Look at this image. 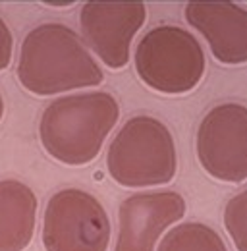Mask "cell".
<instances>
[{"label":"cell","mask_w":247,"mask_h":251,"mask_svg":"<svg viewBox=\"0 0 247 251\" xmlns=\"http://www.w3.org/2000/svg\"><path fill=\"white\" fill-rule=\"evenodd\" d=\"M102 77V70L79 35L68 25L43 24L31 29L22 43L18 79L31 93L47 97L93 87Z\"/></svg>","instance_id":"1"},{"label":"cell","mask_w":247,"mask_h":251,"mask_svg":"<svg viewBox=\"0 0 247 251\" xmlns=\"http://www.w3.org/2000/svg\"><path fill=\"white\" fill-rule=\"evenodd\" d=\"M120 118L118 100L110 93L70 95L50 102L39 124L43 147L70 166L91 162Z\"/></svg>","instance_id":"2"},{"label":"cell","mask_w":247,"mask_h":251,"mask_svg":"<svg viewBox=\"0 0 247 251\" xmlns=\"http://www.w3.org/2000/svg\"><path fill=\"white\" fill-rule=\"evenodd\" d=\"M108 174L124 188H151L172 182L178 160L172 133L153 116L129 118L106 155Z\"/></svg>","instance_id":"3"},{"label":"cell","mask_w":247,"mask_h":251,"mask_svg":"<svg viewBox=\"0 0 247 251\" xmlns=\"http://www.w3.org/2000/svg\"><path fill=\"white\" fill-rule=\"evenodd\" d=\"M135 68L141 81L158 93H187L199 85L205 74V52L189 31L178 25H160L139 41Z\"/></svg>","instance_id":"4"},{"label":"cell","mask_w":247,"mask_h":251,"mask_svg":"<svg viewBox=\"0 0 247 251\" xmlns=\"http://www.w3.org/2000/svg\"><path fill=\"white\" fill-rule=\"evenodd\" d=\"M108 242L110 220L91 193L70 188L49 199L43 222L47 251H106Z\"/></svg>","instance_id":"5"},{"label":"cell","mask_w":247,"mask_h":251,"mask_svg":"<svg viewBox=\"0 0 247 251\" xmlns=\"http://www.w3.org/2000/svg\"><path fill=\"white\" fill-rule=\"evenodd\" d=\"M197 157L220 182L247 180V106L224 102L203 118L197 129Z\"/></svg>","instance_id":"6"},{"label":"cell","mask_w":247,"mask_h":251,"mask_svg":"<svg viewBox=\"0 0 247 251\" xmlns=\"http://www.w3.org/2000/svg\"><path fill=\"white\" fill-rule=\"evenodd\" d=\"M143 2H87L81 8V35L95 54L112 70L129 60L133 35L145 24Z\"/></svg>","instance_id":"7"},{"label":"cell","mask_w":247,"mask_h":251,"mask_svg":"<svg viewBox=\"0 0 247 251\" xmlns=\"http://www.w3.org/2000/svg\"><path fill=\"white\" fill-rule=\"evenodd\" d=\"M185 215L184 197L176 191L137 193L120 205L114 251H154L160 234Z\"/></svg>","instance_id":"8"},{"label":"cell","mask_w":247,"mask_h":251,"mask_svg":"<svg viewBox=\"0 0 247 251\" xmlns=\"http://www.w3.org/2000/svg\"><path fill=\"white\" fill-rule=\"evenodd\" d=\"M185 18L207 39L218 62H247V10L232 2H189Z\"/></svg>","instance_id":"9"},{"label":"cell","mask_w":247,"mask_h":251,"mask_svg":"<svg viewBox=\"0 0 247 251\" xmlns=\"http://www.w3.org/2000/svg\"><path fill=\"white\" fill-rule=\"evenodd\" d=\"M37 219V195L18 180L0 182V251H24Z\"/></svg>","instance_id":"10"},{"label":"cell","mask_w":247,"mask_h":251,"mask_svg":"<svg viewBox=\"0 0 247 251\" xmlns=\"http://www.w3.org/2000/svg\"><path fill=\"white\" fill-rule=\"evenodd\" d=\"M156 251H228L222 238L207 224L184 222L172 228Z\"/></svg>","instance_id":"11"},{"label":"cell","mask_w":247,"mask_h":251,"mask_svg":"<svg viewBox=\"0 0 247 251\" xmlns=\"http://www.w3.org/2000/svg\"><path fill=\"white\" fill-rule=\"evenodd\" d=\"M224 226L238 251H247V189L232 197L224 209Z\"/></svg>","instance_id":"12"},{"label":"cell","mask_w":247,"mask_h":251,"mask_svg":"<svg viewBox=\"0 0 247 251\" xmlns=\"http://www.w3.org/2000/svg\"><path fill=\"white\" fill-rule=\"evenodd\" d=\"M12 49H14V39L8 29L6 22L0 18V70L8 68L12 60Z\"/></svg>","instance_id":"13"},{"label":"cell","mask_w":247,"mask_h":251,"mask_svg":"<svg viewBox=\"0 0 247 251\" xmlns=\"http://www.w3.org/2000/svg\"><path fill=\"white\" fill-rule=\"evenodd\" d=\"M2 114H4V100H2V95H0V120H2Z\"/></svg>","instance_id":"14"}]
</instances>
